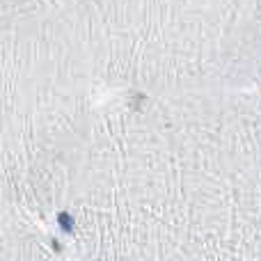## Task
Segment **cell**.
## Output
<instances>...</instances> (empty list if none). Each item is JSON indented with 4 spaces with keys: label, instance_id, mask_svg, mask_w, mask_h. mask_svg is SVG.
I'll use <instances>...</instances> for the list:
<instances>
[{
    "label": "cell",
    "instance_id": "6da1fadb",
    "mask_svg": "<svg viewBox=\"0 0 261 261\" xmlns=\"http://www.w3.org/2000/svg\"><path fill=\"white\" fill-rule=\"evenodd\" d=\"M58 222L62 225V229H64V231H71V229H73V225H76V222H73V216H71L69 211L58 213Z\"/></svg>",
    "mask_w": 261,
    "mask_h": 261
}]
</instances>
